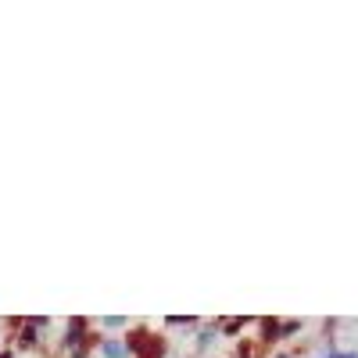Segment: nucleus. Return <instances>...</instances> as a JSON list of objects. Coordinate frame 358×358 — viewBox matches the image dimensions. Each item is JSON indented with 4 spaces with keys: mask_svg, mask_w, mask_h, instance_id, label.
I'll use <instances>...</instances> for the list:
<instances>
[]
</instances>
